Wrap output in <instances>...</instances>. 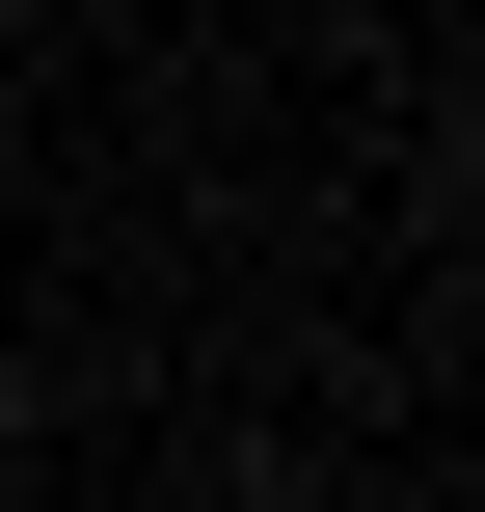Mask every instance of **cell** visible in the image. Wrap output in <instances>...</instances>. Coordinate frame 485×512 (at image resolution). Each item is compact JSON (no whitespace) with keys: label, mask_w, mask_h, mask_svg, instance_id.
Returning <instances> with one entry per match:
<instances>
[{"label":"cell","mask_w":485,"mask_h":512,"mask_svg":"<svg viewBox=\"0 0 485 512\" xmlns=\"http://www.w3.org/2000/svg\"><path fill=\"white\" fill-rule=\"evenodd\" d=\"M405 189H432V243H485V81H432V162Z\"/></svg>","instance_id":"obj_1"},{"label":"cell","mask_w":485,"mask_h":512,"mask_svg":"<svg viewBox=\"0 0 485 512\" xmlns=\"http://www.w3.org/2000/svg\"><path fill=\"white\" fill-rule=\"evenodd\" d=\"M27 432H54V378H27V324H0V459H27Z\"/></svg>","instance_id":"obj_2"},{"label":"cell","mask_w":485,"mask_h":512,"mask_svg":"<svg viewBox=\"0 0 485 512\" xmlns=\"http://www.w3.org/2000/svg\"><path fill=\"white\" fill-rule=\"evenodd\" d=\"M297 512H324V486H297Z\"/></svg>","instance_id":"obj_3"}]
</instances>
